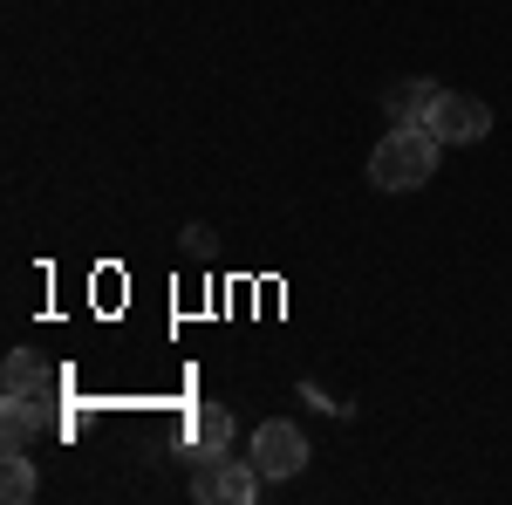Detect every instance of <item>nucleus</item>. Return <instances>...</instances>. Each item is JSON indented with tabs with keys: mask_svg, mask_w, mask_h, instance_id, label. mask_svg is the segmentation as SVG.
Instances as JSON below:
<instances>
[{
	"mask_svg": "<svg viewBox=\"0 0 512 505\" xmlns=\"http://www.w3.org/2000/svg\"><path fill=\"white\" fill-rule=\"evenodd\" d=\"M437 157H444V144L424 123H390V137L369 151V185L376 192H424L437 178Z\"/></svg>",
	"mask_w": 512,
	"mask_h": 505,
	"instance_id": "nucleus-1",
	"label": "nucleus"
},
{
	"mask_svg": "<svg viewBox=\"0 0 512 505\" xmlns=\"http://www.w3.org/2000/svg\"><path fill=\"white\" fill-rule=\"evenodd\" d=\"M192 499L198 505H253L260 499V465L212 451V458H198V471H192Z\"/></svg>",
	"mask_w": 512,
	"mask_h": 505,
	"instance_id": "nucleus-2",
	"label": "nucleus"
},
{
	"mask_svg": "<svg viewBox=\"0 0 512 505\" xmlns=\"http://www.w3.org/2000/svg\"><path fill=\"white\" fill-rule=\"evenodd\" d=\"M253 465H260V478H294V471L308 465V437H301V424L267 417V424L253 430Z\"/></svg>",
	"mask_w": 512,
	"mask_h": 505,
	"instance_id": "nucleus-3",
	"label": "nucleus"
},
{
	"mask_svg": "<svg viewBox=\"0 0 512 505\" xmlns=\"http://www.w3.org/2000/svg\"><path fill=\"white\" fill-rule=\"evenodd\" d=\"M424 130H431L437 144H478V137L492 130V110H485L478 96H458V89H444V96H437V110L424 117Z\"/></svg>",
	"mask_w": 512,
	"mask_h": 505,
	"instance_id": "nucleus-4",
	"label": "nucleus"
},
{
	"mask_svg": "<svg viewBox=\"0 0 512 505\" xmlns=\"http://www.w3.org/2000/svg\"><path fill=\"white\" fill-rule=\"evenodd\" d=\"M0 396H55V369L35 349H14L0 369Z\"/></svg>",
	"mask_w": 512,
	"mask_h": 505,
	"instance_id": "nucleus-5",
	"label": "nucleus"
},
{
	"mask_svg": "<svg viewBox=\"0 0 512 505\" xmlns=\"http://www.w3.org/2000/svg\"><path fill=\"white\" fill-rule=\"evenodd\" d=\"M0 417H7V444H14V451H28V437L48 430V396H7V410H0Z\"/></svg>",
	"mask_w": 512,
	"mask_h": 505,
	"instance_id": "nucleus-6",
	"label": "nucleus"
},
{
	"mask_svg": "<svg viewBox=\"0 0 512 505\" xmlns=\"http://www.w3.org/2000/svg\"><path fill=\"white\" fill-rule=\"evenodd\" d=\"M192 444H198V458L226 451V444H233V410H226V403H198L192 410Z\"/></svg>",
	"mask_w": 512,
	"mask_h": 505,
	"instance_id": "nucleus-7",
	"label": "nucleus"
},
{
	"mask_svg": "<svg viewBox=\"0 0 512 505\" xmlns=\"http://www.w3.org/2000/svg\"><path fill=\"white\" fill-rule=\"evenodd\" d=\"M437 96H444L437 82H396L383 103H390V123H424L437 110Z\"/></svg>",
	"mask_w": 512,
	"mask_h": 505,
	"instance_id": "nucleus-8",
	"label": "nucleus"
},
{
	"mask_svg": "<svg viewBox=\"0 0 512 505\" xmlns=\"http://www.w3.org/2000/svg\"><path fill=\"white\" fill-rule=\"evenodd\" d=\"M0 499H7V505H28V499H35V458H28V451H14V444H7V465H0Z\"/></svg>",
	"mask_w": 512,
	"mask_h": 505,
	"instance_id": "nucleus-9",
	"label": "nucleus"
}]
</instances>
